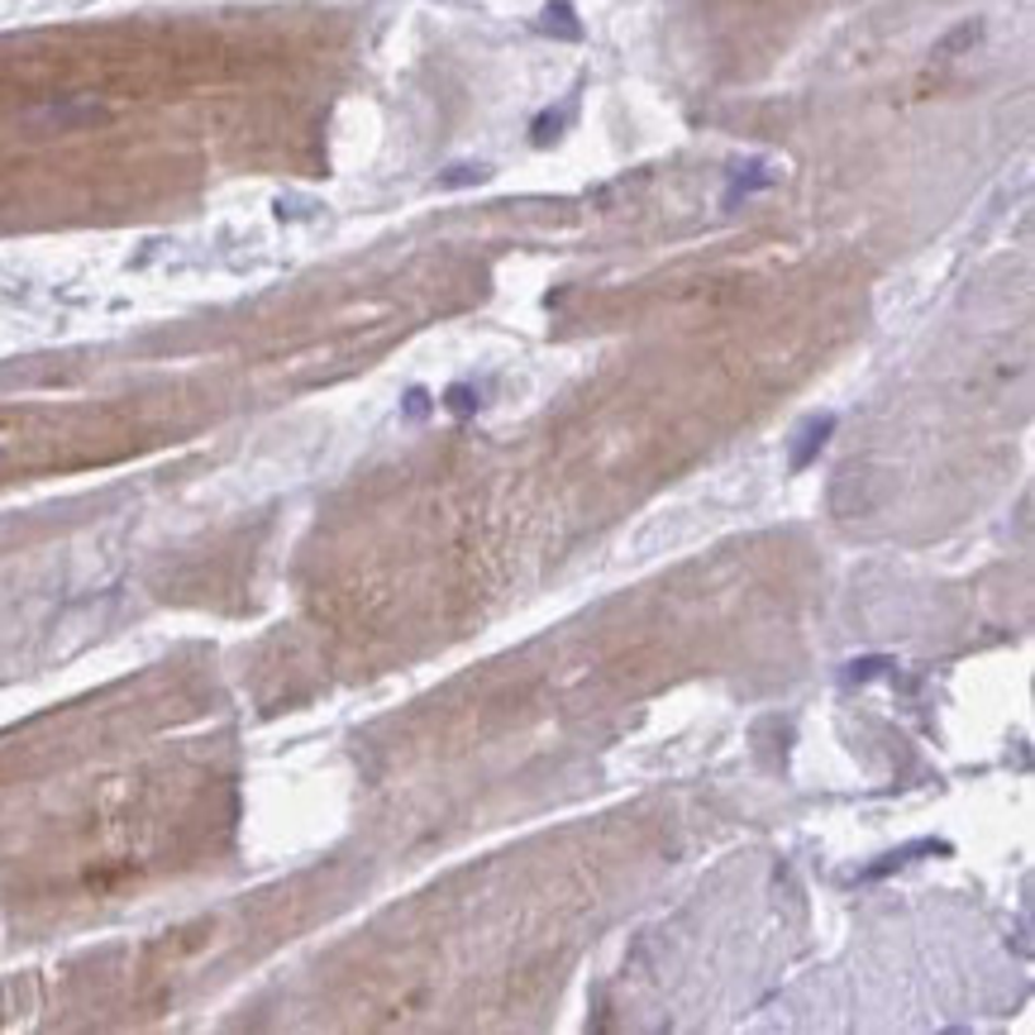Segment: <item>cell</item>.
<instances>
[{"instance_id":"cell-1","label":"cell","mask_w":1035,"mask_h":1035,"mask_svg":"<svg viewBox=\"0 0 1035 1035\" xmlns=\"http://www.w3.org/2000/svg\"><path fill=\"white\" fill-rule=\"evenodd\" d=\"M831 435H835V415H811V421L792 435V454H788L792 473H807V468L821 458L825 444H831Z\"/></svg>"},{"instance_id":"cell-2","label":"cell","mask_w":1035,"mask_h":1035,"mask_svg":"<svg viewBox=\"0 0 1035 1035\" xmlns=\"http://www.w3.org/2000/svg\"><path fill=\"white\" fill-rule=\"evenodd\" d=\"M945 840H916V845H902V849H893V855H883L878 863H869L859 878L863 883H873V878H887V873H897V869H907V863L916 859V855H945Z\"/></svg>"},{"instance_id":"cell-3","label":"cell","mask_w":1035,"mask_h":1035,"mask_svg":"<svg viewBox=\"0 0 1035 1035\" xmlns=\"http://www.w3.org/2000/svg\"><path fill=\"white\" fill-rule=\"evenodd\" d=\"M444 405H449V411L458 415V421H468V415H473L478 411V391L473 387H463V383H458V387H449V391H444Z\"/></svg>"},{"instance_id":"cell-4","label":"cell","mask_w":1035,"mask_h":1035,"mask_svg":"<svg viewBox=\"0 0 1035 1035\" xmlns=\"http://www.w3.org/2000/svg\"><path fill=\"white\" fill-rule=\"evenodd\" d=\"M968 38H978V24H964L960 34H950V38H945V48H940V54H960V48L968 44Z\"/></svg>"},{"instance_id":"cell-5","label":"cell","mask_w":1035,"mask_h":1035,"mask_svg":"<svg viewBox=\"0 0 1035 1035\" xmlns=\"http://www.w3.org/2000/svg\"><path fill=\"white\" fill-rule=\"evenodd\" d=\"M878 668H883V659H863V663H849V683H863V678H873L878 673Z\"/></svg>"},{"instance_id":"cell-6","label":"cell","mask_w":1035,"mask_h":1035,"mask_svg":"<svg viewBox=\"0 0 1035 1035\" xmlns=\"http://www.w3.org/2000/svg\"><path fill=\"white\" fill-rule=\"evenodd\" d=\"M430 411V397H425V391L421 387H415L411 391V397H405V415H415V421H421V415Z\"/></svg>"}]
</instances>
